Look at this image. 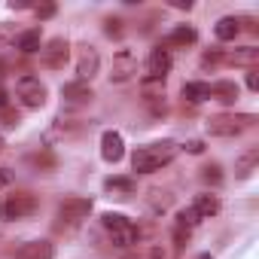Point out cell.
I'll use <instances>...</instances> for the list:
<instances>
[{
    "label": "cell",
    "mask_w": 259,
    "mask_h": 259,
    "mask_svg": "<svg viewBox=\"0 0 259 259\" xmlns=\"http://www.w3.org/2000/svg\"><path fill=\"white\" fill-rule=\"evenodd\" d=\"M177 144L174 141H156V144H147V147H138L132 153V168L138 174H153L165 165H171V159L177 156Z\"/></svg>",
    "instance_id": "1"
},
{
    "label": "cell",
    "mask_w": 259,
    "mask_h": 259,
    "mask_svg": "<svg viewBox=\"0 0 259 259\" xmlns=\"http://www.w3.org/2000/svg\"><path fill=\"white\" fill-rule=\"evenodd\" d=\"M37 198L31 195V192H16V195H10L4 204H0V217H4L7 223H16V220H28V217H34L37 213Z\"/></svg>",
    "instance_id": "2"
},
{
    "label": "cell",
    "mask_w": 259,
    "mask_h": 259,
    "mask_svg": "<svg viewBox=\"0 0 259 259\" xmlns=\"http://www.w3.org/2000/svg\"><path fill=\"white\" fill-rule=\"evenodd\" d=\"M247 125H253V116H229V113H220V116H210L207 119V135L213 138H235L241 135Z\"/></svg>",
    "instance_id": "3"
},
{
    "label": "cell",
    "mask_w": 259,
    "mask_h": 259,
    "mask_svg": "<svg viewBox=\"0 0 259 259\" xmlns=\"http://www.w3.org/2000/svg\"><path fill=\"white\" fill-rule=\"evenodd\" d=\"M16 95H19L22 104L31 107V110H37V107L46 104V85L40 82V76H31V73H25V76L16 79Z\"/></svg>",
    "instance_id": "4"
},
{
    "label": "cell",
    "mask_w": 259,
    "mask_h": 259,
    "mask_svg": "<svg viewBox=\"0 0 259 259\" xmlns=\"http://www.w3.org/2000/svg\"><path fill=\"white\" fill-rule=\"evenodd\" d=\"M138 76V55L135 49H119L113 55V67H110V79L113 82H128Z\"/></svg>",
    "instance_id": "5"
},
{
    "label": "cell",
    "mask_w": 259,
    "mask_h": 259,
    "mask_svg": "<svg viewBox=\"0 0 259 259\" xmlns=\"http://www.w3.org/2000/svg\"><path fill=\"white\" fill-rule=\"evenodd\" d=\"M171 52L168 49H162V46H156L153 52H150V58H147V67H144V79H159V82H165V76L171 73Z\"/></svg>",
    "instance_id": "6"
},
{
    "label": "cell",
    "mask_w": 259,
    "mask_h": 259,
    "mask_svg": "<svg viewBox=\"0 0 259 259\" xmlns=\"http://www.w3.org/2000/svg\"><path fill=\"white\" fill-rule=\"evenodd\" d=\"M92 213V198H82V195H70L58 204V220L64 223H79Z\"/></svg>",
    "instance_id": "7"
},
{
    "label": "cell",
    "mask_w": 259,
    "mask_h": 259,
    "mask_svg": "<svg viewBox=\"0 0 259 259\" xmlns=\"http://www.w3.org/2000/svg\"><path fill=\"white\" fill-rule=\"evenodd\" d=\"M67 55H70V43H67L64 37H55V40H49V43H46V49H40L43 64H46V67H52V70L64 67Z\"/></svg>",
    "instance_id": "8"
},
{
    "label": "cell",
    "mask_w": 259,
    "mask_h": 259,
    "mask_svg": "<svg viewBox=\"0 0 259 259\" xmlns=\"http://www.w3.org/2000/svg\"><path fill=\"white\" fill-rule=\"evenodd\" d=\"M13 259H55V247L46 238H34V241H25L13 253Z\"/></svg>",
    "instance_id": "9"
},
{
    "label": "cell",
    "mask_w": 259,
    "mask_h": 259,
    "mask_svg": "<svg viewBox=\"0 0 259 259\" xmlns=\"http://www.w3.org/2000/svg\"><path fill=\"white\" fill-rule=\"evenodd\" d=\"M98 67H101V55L92 46H85L79 52V61H76V79L79 82H92L98 76Z\"/></svg>",
    "instance_id": "10"
},
{
    "label": "cell",
    "mask_w": 259,
    "mask_h": 259,
    "mask_svg": "<svg viewBox=\"0 0 259 259\" xmlns=\"http://www.w3.org/2000/svg\"><path fill=\"white\" fill-rule=\"evenodd\" d=\"M141 238H144V229H141L138 223H132V220H125L122 226L110 229V241H113L116 247H132V244H138Z\"/></svg>",
    "instance_id": "11"
},
{
    "label": "cell",
    "mask_w": 259,
    "mask_h": 259,
    "mask_svg": "<svg viewBox=\"0 0 259 259\" xmlns=\"http://www.w3.org/2000/svg\"><path fill=\"white\" fill-rule=\"evenodd\" d=\"M101 156L104 162H119L125 156V141L119 132H104L101 135Z\"/></svg>",
    "instance_id": "12"
},
{
    "label": "cell",
    "mask_w": 259,
    "mask_h": 259,
    "mask_svg": "<svg viewBox=\"0 0 259 259\" xmlns=\"http://www.w3.org/2000/svg\"><path fill=\"white\" fill-rule=\"evenodd\" d=\"M61 98H64L67 104H89V101L95 98V92H92L89 82L73 79V82H64V85H61Z\"/></svg>",
    "instance_id": "13"
},
{
    "label": "cell",
    "mask_w": 259,
    "mask_h": 259,
    "mask_svg": "<svg viewBox=\"0 0 259 259\" xmlns=\"http://www.w3.org/2000/svg\"><path fill=\"white\" fill-rule=\"evenodd\" d=\"M104 189L116 198H128V195H135L138 192V180L135 177H107L104 180Z\"/></svg>",
    "instance_id": "14"
},
{
    "label": "cell",
    "mask_w": 259,
    "mask_h": 259,
    "mask_svg": "<svg viewBox=\"0 0 259 259\" xmlns=\"http://www.w3.org/2000/svg\"><path fill=\"white\" fill-rule=\"evenodd\" d=\"M256 165H259V147L244 150V153L235 159V177H238V180H247V177L256 171Z\"/></svg>",
    "instance_id": "15"
},
{
    "label": "cell",
    "mask_w": 259,
    "mask_h": 259,
    "mask_svg": "<svg viewBox=\"0 0 259 259\" xmlns=\"http://www.w3.org/2000/svg\"><path fill=\"white\" fill-rule=\"evenodd\" d=\"M195 213H198V220H210V217H217L220 213V198L217 195H210V192H201V195H195L192 198V204H189Z\"/></svg>",
    "instance_id": "16"
},
{
    "label": "cell",
    "mask_w": 259,
    "mask_h": 259,
    "mask_svg": "<svg viewBox=\"0 0 259 259\" xmlns=\"http://www.w3.org/2000/svg\"><path fill=\"white\" fill-rule=\"evenodd\" d=\"M195 40H198V31H195L192 25H177V28L165 37L162 46H165V49H171V46H192Z\"/></svg>",
    "instance_id": "17"
},
{
    "label": "cell",
    "mask_w": 259,
    "mask_h": 259,
    "mask_svg": "<svg viewBox=\"0 0 259 259\" xmlns=\"http://www.w3.org/2000/svg\"><path fill=\"white\" fill-rule=\"evenodd\" d=\"M207 89H210V98H217L220 104H235V101H238V95H241V89H238V82H229V79H220V82H210Z\"/></svg>",
    "instance_id": "18"
},
{
    "label": "cell",
    "mask_w": 259,
    "mask_h": 259,
    "mask_svg": "<svg viewBox=\"0 0 259 259\" xmlns=\"http://www.w3.org/2000/svg\"><path fill=\"white\" fill-rule=\"evenodd\" d=\"M16 49L25 52V55H34L43 49V37H40V28H31V31H22L16 37Z\"/></svg>",
    "instance_id": "19"
},
{
    "label": "cell",
    "mask_w": 259,
    "mask_h": 259,
    "mask_svg": "<svg viewBox=\"0 0 259 259\" xmlns=\"http://www.w3.org/2000/svg\"><path fill=\"white\" fill-rule=\"evenodd\" d=\"M213 34H217V40H223V43L235 40V37L241 34V19H235V16H223V19L213 25Z\"/></svg>",
    "instance_id": "20"
},
{
    "label": "cell",
    "mask_w": 259,
    "mask_h": 259,
    "mask_svg": "<svg viewBox=\"0 0 259 259\" xmlns=\"http://www.w3.org/2000/svg\"><path fill=\"white\" fill-rule=\"evenodd\" d=\"M256 58H259V49L256 46H241V49L223 55V61H229V64H253Z\"/></svg>",
    "instance_id": "21"
},
{
    "label": "cell",
    "mask_w": 259,
    "mask_h": 259,
    "mask_svg": "<svg viewBox=\"0 0 259 259\" xmlns=\"http://www.w3.org/2000/svg\"><path fill=\"white\" fill-rule=\"evenodd\" d=\"M183 98L189 104H201V101L210 98V89H207V82H186L183 85Z\"/></svg>",
    "instance_id": "22"
},
{
    "label": "cell",
    "mask_w": 259,
    "mask_h": 259,
    "mask_svg": "<svg viewBox=\"0 0 259 259\" xmlns=\"http://www.w3.org/2000/svg\"><path fill=\"white\" fill-rule=\"evenodd\" d=\"M201 220H198V213L192 210V207H183L180 213H177V226L180 229H192V226H198Z\"/></svg>",
    "instance_id": "23"
},
{
    "label": "cell",
    "mask_w": 259,
    "mask_h": 259,
    "mask_svg": "<svg viewBox=\"0 0 259 259\" xmlns=\"http://www.w3.org/2000/svg\"><path fill=\"white\" fill-rule=\"evenodd\" d=\"M101 220H104V226H107V229H116V226H122L128 217H122V213H104Z\"/></svg>",
    "instance_id": "24"
},
{
    "label": "cell",
    "mask_w": 259,
    "mask_h": 259,
    "mask_svg": "<svg viewBox=\"0 0 259 259\" xmlns=\"http://www.w3.org/2000/svg\"><path fill=\"white\" fill-rule=\"evenodd\" d=\"M204 180H207V183H220V180H223L220 165H207V168H204Z\"/></svg>",
    "instance_id": "25"
},
{
    "label": "cell",
    "mask_w": 259,
    "mask_h": 259,
    "mask_svg": "<svg viewBox=\"0 0 259 259\" xmlns=\"http://www.w3.org/2000/svg\"><path fill=\"white\" fill-rule=\"evenodd\" d=\"M34 13H37V19H52V16L58 13V7H55V4H46V7H37Z\"/></svg>",
    "instance_id": "26"
},
{
    "label": "cell",
    "mask_w": 259,
    "mask_h": 259,
    "mask_svg": "<svg viewBox=\"0 0 259 259\" xmlns=\"http://www.w3.org/2000/svg\"><path fill=\"white\" fill-rule=\"evenodd\" d=\"M247 89H250V92H259V70H256V67L247 70Z\"/></svg>",
    "instance_id": "27"
},
{
    "label": "cell",
    "mask_w": 259,
    "mask_h": 259,
    "mask_svg": "<svg viewBox=\"0 0 259 259\" xmlns=\"http://www.w3.org/2000/svg\"><path fill=\"white\" fill-rule=\"evenodd\" d=\"M183 150H186V153H192V156H198V153H204V144H201V141H186V144H183Z\"/></svg>",
    "instance_id": "28"
},
{
    "label": "cell",
    "mask_w": 259,
    "mask_h": 259,
    "mask_svg": "<svg viewBox=\"0 0 259 259\" xmlns=\"http://www.w3.org/2000/svg\"><path fill=\"white\" fill-rule=\"evenodd\" d=\"M119 25H122V22H119V19H107V28H104V31H107V34H110V37H113V34H119V31H122V28H119Z\"/></svg>",
    "instance_id": "29"
},
{
    "label": "cell",
    "mask_w": 259,
    "mask_h": 259,
    "mask_svg": "<svg viewBox=\"0 0 259 259\" xmlns=\"http://www.w3.org/2000/svg\"><path fill=\"white\" fill-rule=\"evenodd\" d=\"M10 180H13V174H10L7 168H0V189H4V186H10Z\"/></svg>",
    "instance_id": "30"
},
{
    "label": "cell",
    "mask_w": 259,
    "mask_h": 259,
    "mask_svg": "<svg viewBox=\"0 0 259 259\" xmlns=\"http://www.w3.org/2000/svg\"><path fill=\"white\" fill-rule=\"evenodd\" d=\"M7 104H10V95H7L4 85H0V110H7Z\"/></svg>",
    "instance_id": "31"
},
{
    "label": "cell",
    "mask_w": 259,
    "mask_h": 259,
    "mask_svg": "<svg viewBox=\"0 0 259 259\" xmlns=\"http://www.w3.org/2000/svg\"><path fill=\"white\" fill-rule=\"evenodd\" d=\"M171 7H174V10H192V4H189V0H174Z\"/></svg>",
    "instance_id": "32"
},
{
    "label": "cell",
    "mask_w": 259,
    "mask_h": 259,
    "mask_svg": "<svg viewBox=\"0 0 259 259\" xmlns=\"http://www.w3.org/2000/svg\"><path fill=\"white\" fill-rule=\"evenodd\" d=\"M198 259H213V256H210V253H201V256H198Z\"/></svg>",
    "instance_id": "33"
},
{
    "label": "cell",
    "mask_w": 259,
    "mask_h": 259,
    "mask_svg": "<svg viewBox=\"0 0 259 259\" xmlns=\"http://www.w3.org/2000/svg\"><path fill=\"white\" fill-rule=\"evenodd\" d=\"M0 150H4V135H0Z\"/></svg>",
    "instance_id": "34"
},
{
    "label": "cell",
    "mask_w": 259,
    "mask_h": 259,
    "mask_svg": "<svg viewBox=\"0 0 259 259\" xmlns=\"http://www.w3.org/2000/svg\"><path fill=\"white\" fill-rule=\"evenodd\" d=\"M125 259H138V256H125Z\"/></svg>",
    "instance_id": "35"
}]
</instances>
